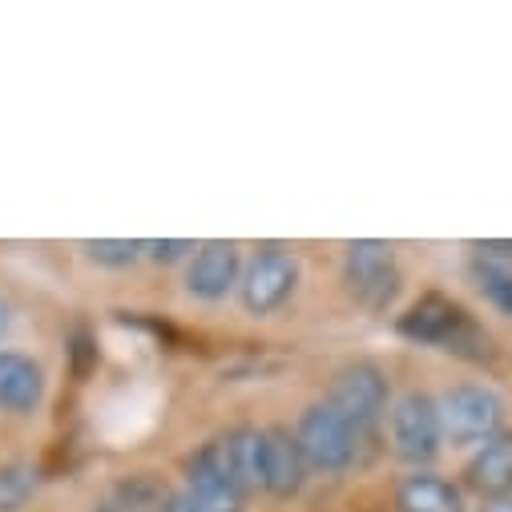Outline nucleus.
Wrapping results in <instances>:
<instances>
[{
  "instance_id": "nucleus-11",
  "label": "nucleus",
  "mask_w": 512,
  "mask_h": 512,
  "mask_svg": "<svg viewBox=\"0 0 512 512\" xmlns=\"http://www.w3.org/2000/svg\"><path fill=\"white\" fill-rule=\"evenodd\" d=\"M186 492L198 500L202 512H242V492L226 480L214 444H206L190 460V468H186Z\"/></svg>"
},
{
  "instance_id": "nucleus-4",
  "label": "nucleus",
  "mask_w": 512,
  "mask_h": 512,
  "mask_svg": "<svg viewBox=\"0 0 512 512\" xmlns=\"http://www.w3.org/2000/svg\"><path fill=\"white\" fill-rule=\"evenodd\" d=\"M343 275H347L351 295H355L363 307H371V311H383V307L396 299V291H400L396 250H392L388 242H375V238L347 242Z\"/></svg>"
},
{
  "instance_id": "nucleus-8",
  "label": "nucleus",
  "mask_w": 512,
  "mask_h": 512,
  "mask_svg": "<svg viewBox=\"0 0 512 512\" xmlns=\"http://www.w3.org/2000/svg\"><path fill=\"white\" fill-rule=\"evenodd\" d=\"M238 283V246L234 242H202L190 259V271H186V291L194 299H206V303H218L234 291Z\"/></svg>"
},
{
  "instance_id": "nucleus-9",
  "label": "nucleus",
  "mask_w": 512,
  "mask_h": 512,
  "mask_svg": "<svg viewBox=\"0 0 512 512\" xmlns=\"http://www.w3.org/2000/svg\"><path fill=\"white\" fill-rule=\"evenodd\" d=\"M307 480V460L299 452L295 432L263 428V488L271 496H295Z\"/></svg>"
},
{
  "instance_id": "nucleus-21",
  "label": "nucleus",
  "mask_w": 512,
  "mask_h": 512,
  "mask_svg": "<svg viewBox=\"0 0 512 512\" xmlns=\"http://www.w3.org/2000/svg\"><path fill=\"white\" fill-rule=\"evenodd\" d=\"M484 512H512V496H508V500H488Z\"/></svg>"
},
{
  "instance_id": "nucleus-3",
  "label": "nucleus",
  "mask_w": 512,
  "mask_h": 512,
  "mask_svg": "<svg viewBox=\"0 0 512 512\" xmlns=\"http://www.w3.org/2000/svg\"><path fill=\"white\" fill-rule=\"evenodd\" d=\"M295 440H299V452H303L307 468H315V472H343L355 460L363 436L331 404H311L299 416Z\"/></svg>"
},
{
  "instance_id": "nucleus-14",
  "label": "nucleus",
  "mask_w": 512,
  "mask_h": 512,
  "mask_svg": "<svg viewBox=\"0 0 512 512\" xmlns=\"http://www.w3.org/2000/svg\"><path fill=\"white\" fill-rule=\"evenodd\" d=\"M396 500H400V508H404V512H464L460 492H456L448 480L428 476V472L408 476V480L400 484Z\"/></svg>"
},
{
  "instance_id": "nucleus-10",
  "label": "nucleus",
  "mask_w": 512,
  "mask_h": 512,
  "mask_svg": "<svg viewBox=\"0 0 512 512\" xmlns=\"http://www.w3.org/2000/svg\"><path fill=\"white\" fill-rule=\"evenodd\" d=\"M226 480L246 496L263 488V432L259 428H234L222 440H214Z\"/></svg>"
},
{
  "instance_id": "nucleus-12",
  "label": "nucleus",
  "mask_w": 512,
  "mask_h": 512,
  "mask_svg": "<svg viewBox=\"0 0 512 512\" xmlns=\"http://www.w3.org/2000/svg\"><path fill=\"white\" fill-rule=\"evenodd\" d=\"M464 476L480 496L508 500L512 496V436H492L488 444H480Z\"/></svg>"
},
{
  "instance_id": "nucleus-16",
  "label": "nucleus",
  "mask_w": 512,
  "mask_h": 512,
  "mask_svg": "<svg viewBox=\"0 0 512 512\" xmlns=\"http://www.w3.org/2000/svg\"><path fill=\"white\" fill-rule=\"evenodd\" d=\"M476 287L504 311V315H512V267H504V263H496V259H484V263H476Z\"/></svg>"
},
{
  "instance_id": "nucleus-13",
  "label": "nucleus",
  "mask_w": 512,
  "mask_h": 512,
  "mask_svg": "<svg viewBox=\"0 0 512 512\" xmlns=\"http://www.w3.org/2000/svg\"><path fill=\"white\" fill-rule=\"evenodd\" d=\"M45 396L41 367L29 355L0 351V408L5 412H33Z\"/></svg>"
},
{
  "instance_id": "nucleus-15",
  "label": "nucleus",
  "mask_w": 512,
  "mask_h": 512,
  "mask_svg": "<svg viewBox=\"0 0 512 512\" xmlns=\"http://www.w3.org/2000/svg\"><path fill=\"white\" fill-rule=\"evenodd\" d=\"M37 492V472L29 464H5L0 468V512H17Z\"/></svg>"
},
{
  "instance_id": "nucleus-19",
  "label": "nucleus",
  "mask_w": 512,
  "mask_h": 512,
  "mask_svg": "<svg viewBox=\"0 0 512 512\" xmlns=\"http://www.w3.org/2000/svg\"><path fill=\"white\" fill-rule=\"evenodd\" d=\"M476 250L484 254V259L508 263V259H512V238H488V242H476Z\"/></svg>"
},
{
  "instance_id": "nucleus-18",
  "label": "nucleus",
  "mask_w": 512,
  "mask_h": 512,
  "mask_svg": "<svg viewBox=\"0 0 512 512\" xmlns=\"http://www.w3.org/2000/svg\"><path fill=\"white\" fill-rule=\"evenodd\" d=\"M142 250L150 254V259H158V263H174V259H182L186 250H194V242H186V238H166V242H142Z\"/></svg>"
},
{
  "instance_id": "nucleus-1",
  "label": "nucleus",
  "mask_w": 512,
  "mask_h": 512,
  "mask_svg": "<svg viewBox=\"0 0 512 512\" xmlns=\"http://www.w3.org/2000/svg\"><path fill=\"white\" fill-rule=\"evenodd\" d=\"M400 331L408 339H416V343L444 347V351H456V355H468V359H484L488 355V335L472 323V315L464 307H456L444 295H424L400 319Z\"/></svg>"
},
{
  "instance_id": "nucleus-20",
  "label": "nucleus",
  "mask_w": 512,
  "mask_h": 512,
  "mask_svg": "<svg viewBox=\"0 0 512 512\" xmlns=\"http://www.w3.org/2000/svg\"><path fill=\"white\" fill-rule=\"evenodd\" d=\"M166 512H202V508H198V500H194V496H190V492L182 488L178 496H170V504H166Z\"/></svg>"
},
{
  "instance_id": "nucleus-2",
  "label": "nucleus",
  "mask_w": 512,
  "mask_h": 512,
  "mask_svg": "<svg viewBox=\"0 0 512 512\" xmlns=\"http://www.w3.org/2000/svg\"><path fill=\"white\" fill-rule=\"evenodd\" d=\"M436 412H440L444 440H452L460 448L464 444H488L492 436H500V424H504L500 396L480 388V383H456V388H448L436 400Z\"/></svg>"
},
{
  "instance_id": "nucleus-6",
  "label": "nucleus",
  "mask_w": 512,
  "mask_h": 512,
  "mask_svg": "<svg viewBox=\"0 0 512 512\" xmlns=\"http://www.w3.org/2000/svg\"><path fill=\"white\" fill-rule=\"evenodd\" d=\"M359 436H367L383 408H388V375H383L375 363H347L335 383H331V400H327Z\"/></svg>"
},
{
  "instance_id": "nucleus-17",
  "label": "nucleus",
  "mask_w": 512,
  "mask_h": 512,
  "mask_svg": "<svg viewBox=\"0 0 512 512\" xmlns=\"http://www.w3.org/2000/svg\"><path fill=\"white\" fill-rule=\"evenodd\" d=\"M81 246L101 267H134L142 259V242H134V238H97V242H81Z\"/></svg>"
},
{
  "instance_id": "nucleus-7",
  "label": "nucleus",
  "mask_w": 512,
  "mask_h": 512,
  "mask_svg": "<svg viewBox=\"0 0 512 512\" xmlns=\"http://www.w3.org/2000/svg\"><path fill=\"white\" fill-rule=\"evenodd\" d=\"M295 283H299L295 254H287V250H279V246L259 250V254L250 259L242 283H238V287H242V307H246L250 315H271V311H279V307L291 299Z\"/></svg>"
},
{
  "instance_id": "nucleus-5",
  "label": "nucleus",
  "mask_w": 512,
  "mask_h": 512,
  "mask_svg": "<svg viewBox=\"0 0 512 512\" xmlns=\"http://www.w3.org/2000/svg\"><path fill=\"white\" fill-rule=\"evenodd\" d=\"M388 428H392V452L404 464H432L440 456L444 428H440L436 400H428L424 392L400 396L392 416H388Z\"/></svg>"
},
{
  "instance_id": "nucleus-22",
  "label": "nucleus",
  "mask_w": 512,
  "mask_h": 512,
  "mask_svg": "<svg viewBox=\"0 0 512 512\" xmlns=\"http://www.w3.org/2000/svg\"><path fill=\"white\" fill-rule=\"evenodd\" d=\"M5 331H9V307L0 303V335H5Z\"/></svg>"
}]
</instances>
